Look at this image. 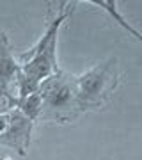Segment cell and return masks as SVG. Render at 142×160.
Returning a JSON list of instances; mask_svg holds the SVG:
<instances>
[{"label": "cell", "instance_id": "obj_3", "mask_svg": "<svg viewBox=\"0 0 142 160\" xmlns=\"http://www.w3.org/2000/svg\"><path fill=\"white\" fill-rule=\"evenodd\" d=\"M20 73V62L12 53L9 36L0 29V98L6 102L7 109H12L16 78Z\"/></svg>", "mask_w": 142, "mask_h": 160}, {"label": "cell", "instance_id": "obj_6", "mask_svg": "<svg viewBox=\"0 0 142 160\" xmlns=\"http://www.w3.org/2000/svg\"><path fill=\"white\" fill-rule=\"evenodd\" d=\"M89 2H91V4H94V6H98V7H101L103 11H107L114 22H117V25H121L125 30H128V32H130V34L133 36L137 41L142 39L140 32L133 29V27H131L128 22H125V18H123L119 12H117V2H115V0H89Z\"/></svg>", "mask_w": 142, "mask_h": 160}, {"label": "cell", "instance_id": "obj_2", "mask_svg": "<svg viewBox=\"0 0 142 160\" xmlns=\"http://www.w3.org/2000/svg\"><path fill=\"white\" fill-rule=\"evenodd\" d=\"M119 78L121 73L115 59L98 62L96 66L76 77V100L80 112L103 107L117 89Z\"/></svg>", "mask_w": 142, "mask_h": 160}, {"label": "cell", "instance_id": "obj_7", "mask_svg": "<svg viewBox=\"0 0 142 160\" xmlns=\"http://www.w3.org/2000/svg\"><path fill=\"white\" fill-rule=\"evenodd\" d=\"M6 125H7V112H2L0 114V133L6 130Z\"/></svg>", "mask_w": 142, "mask_h": 160}, {"label": "cell", "instance_id": "obj_5", "mask_svg": "<svg viewBox=\"0 0 142 160\" xmlns=\"http://www.w3.org/2000/svg\"><path fill=\"white\" fill-rule=\"evenodd\" d=\"M41 107H43V102H41L39 91H36V92L28 94V96H23V98H14V102H12V109L20 110L32 123L39 119Z\"/></svg>", "mask_w": 142, "mask_h": 160}, {"label": "cell", "instance_id": "obj_1", "mask_svg": "<svg viewBox=\"0 0 142 160\" xmlns=\"http://www.w3.org/2000/svg\"><path fill=\"white\" fill-rule=\"evenodd\" d=\"M41 116L39 119L51 123H69L80 114L76 100V77L64 69H57L39 84Z\"/></svg>", "mask_w": 142, "mask_h": 160}, {"label": "cell", "instance_id": "obj_4", "mask_svg": "<svg viewBox=\"0 0 142 160\" xmlns=\"http://www.w3.org/2000/svg\"><path fill=\"white\" fill-rule=\"evenodd\" d=\"M32 128H34V123L27 119L20 110L9 109L6 130L0 133V146H7V148L14 149L18 155L25 157L27 148L30 146Z\"/></svg>", "mask_w": 142, "mask_h": 160}]
</instances>
